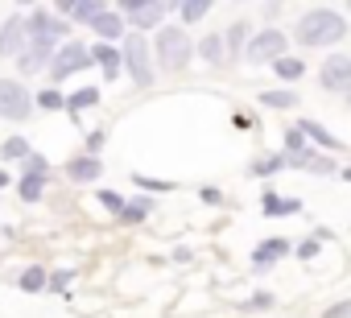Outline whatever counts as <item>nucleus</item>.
Segmentation results:
<instances>
[{
  "label": "nucleus",
  "instance_id": "obj_1",
  "mask_svg": "<svg viewBox=\"0 0 351 318\" xmlns=\"http://www.w3.org/2000/svg\"><path fill=\"white\" fill-rule=\"evenodd\" d=\"M149 46H153L157 71H165V75H182L191 66V58H195V42H191V34L182 25H157V38Z\"/></svg>",
  "mask_w": 351,
  "mask_h": 318
},
{
  "label": "nucleus",
  "instance_id": "obj_2",
  "mask_svg": "<svg viewBox=\"0 0 351 318\" xmlns=\"http://www.w3.org/2000/svg\"><path fill=\"white\" fill-rule=\"evenodd\" d=\"M293 38H298V46H310V50H318V46H335V42L347 38V17L335 13V9H310V13L298 17Z\"/></svg>",
  "mask_w": 351,
  "mask_h": 318
},
{
  "label": "nucleus",
  "instance_id": "obj_3",
  "mask_svg": "<svg viewBox=\"0 0 351 318\" xmlns=\"http://www.w3.org/2000/svg\"><path fill=\"white\" fill-rule=\"evenodd\" d=\"M120 58H124V75H132L136 87H153L157 79V62H153V46L141 34H124L120 38Z\"/></svg>",
  "mask_w": 351,
  "mask_h": 318
},
{
  "label": "nucleus",
  "instance_id": "obj_4",
  "mask_svg": "<svg viewBox=\"0 0 351 318\" xmlns=\"http://www.w3.org/2000/svg\"><path fill=\"white\" fill-rule=\"evenodd\" d=\"M25 34H29V42H42V46H62V38H71V17H54V13H46V9H38L34 5V13L25 17Z\"/></svg>",
  "mask_w": 351,
  "mask_h": 318
},
{
  "label": "nucleus",
  "instance_id": "obj_5",
  "mask_svg": "<svg viewBox=\"0 0 351 318\" xmlns=\"http://www.w3.org/2000/svg\"><path fill=\"white\" fill-rule=\"evenodd\" d=\"M281 54H289V38L281 34V29H261L256 38H248V46H244V58L252 62V66H273Z\"/></svg>",
  "mask_w": 351,
  "mask_h": 318
},
{
  "label": "nucleus",
  "instance_id": "obj_6",
  "mask_svg": "<svg viewBox=\"0 0 351 318\" xmlns=\"http://www.w3.org/2000/svg\"><path fill=\"white\" fill-rule=\"evenodd\" d=\"M91 66V50L83 46V42H75V38H66V46H58L54 54H50V79L54 83H62V79H71V75H79V71H87Z\"/></svg>",
  "mask_w": 351,
  "mask_h": 318
},
{
  "label": "nucleus",
  "instance_id": "obj_7",
  "mask_svg": "<svg viewBox=\"0 0 351 318\" xmlns=\"http://www.w3.org/2000/svg\"><path fill=\"white\" fill-rule=\"evenodd\" d=\"M34 116V95L21 79H0V120H29Z\"/></svg>",
  "mask_w": 351,
  "mask_h": 318
},
{
  "label": "nucleus",
  "instance_id": "obj_8",
  "mask_svg": "<svg viewBox=\"0 0 351 318\" xmlns=\"http://www.w3.org/2000/svg\"><path fill=\"white\" fill-rule=\"evenodd\" d=\"M124 21H132V29H157L165 21V0H116Z\"/></svg>",
  "mask_w": 351,
  "mask_h": 318
},
{
  "label": "nucleus",
  "instance_id": "obj_9",
  "mask_svg": "<svg viewBox=\"0 0 351 318\" xmlns=\"http://www.w3.org/2000/svg\"><path fill=\"white\" fill-rule=\"evenodd\" d=\"M318 83H322V91H343L347 95V87H351V54H330L318 66Z\"/></svg>",
  "mask_w": 351,
  "mask_h": 318
},
{
  "label": "nucleus",
  "instance_id": "obj_10",
  "mask_svg": "<svg viewBox=\"0 0 351 318\" xmlns=\"http://www.w3.org/2000/svg\"><path fill=\"white\" fill-rule=\"evenodd\" d=\"M25 42H29V34H25V17L21 13L0 25V58H17L25 50Z\"/></svg>",
  "mask_w": 351,
  "mask_h": 318
},
{
  "label": "nucleus",
  "instance_id": "obj_11",
  "mask_svg": "<svg viewBox=\"0 0 351 318\" xmlns=\"http://www.w3.org/2000/svg\"><path fill=\"white\" fill-rule=\"evenodd\" d=\"M285 166L306 170V174H335V170H339L326 153H314L310 145H306V149H298V153H285Z\"/></svg>",
  "mask_w": 351,
  "mask_h": 318
},
{
  "label": "nucleus",
  "instance_id": "obj_12",
  "mask_svg": "<svg viewBox=\"0 0 351 318\" xmlns=\"http://www.w3.org/2000/svg\"><path fill=\"white\" fill-rule=\"evenodd\" d=\"M99 174H104L99 153H79V157H71V162H66V178H71V182H79V186L99 182Z\"/></svg>",
  "mask_w": 351,
  "mask_h": 318
},
{
  "label": "nucleus",
  "instance_id": "obj_13",
  "mask_svg": "<svg viewBox=\"0 0 351 318\" xmlns=\"http://www.w3.org/2000/svg\"><path fill=\"white\" fill-rule=\"evenodd\" d=\"M91 62L104 71V79H120L124 75V58H120V46L116 42H95L91 46Z\"/></svg>",
  "mask_w": 351,
  "mask_h": 318
},
{
  "label": "nucleus",
  "instance_id": "obj_14",
  "mask_svg": "<svg viewBox=\"0 0 351 318\" xmlns=\"http://www.w3.org/2000/svg\"><path fill=\"white\" fill-rule=\"evenodd\" d=\"M91 29H95V38H99V42H120V38H124V13L104 9V13H95V17H91Z\"/></svg>",
  "mask_w": 351,
  "mask_h": 318
},
{
  "label": "nucleus",
  "instance_id": "obj_15",
  "mask_svg": "<svg viewBox=\"0 0 351 318\" xmlns=\"http://www.w3.org/2000/svg\"><path fill=\"white\" fill-rule=\"evenodd\" d=\"M281 256H289V240H281V236H277V240H265V244L252 248V265H256V269H273Z\"/></svg>",
  "mask_w": 351,
  "mask_h": 318
},
{
  "label": "nucleus",
  "instance_id": "obj_16",
  "mask_svg": "<svg viewBox=\"0 0 351 318\" xmlns=\"http://www.w3.org/2000/svg\"><path fill=\"white\" fill-rule=\"evenodd\" d=\"M248 34H252V25H248V21H232V25L223 29V42H228V62H232V66L240 62V54H244V46H248Z\"/></svg>",
  "mask_w": 351,
  "mask_h": 318
},
{
  "label": "nucleus",
  "instance_id": "obj_17",
  "mask_svg": "<svg viewBox=\"0 0 351 318\" xmlns=\"http://www.w3.org/2000/svg\"><path fill=\"white\" fill-rule=\"evenodd\" d=\"M298 128H302V132H306L318 149H326V153H339V149H343V140H339V136H330L318 120H298Z\"/></svg>",
  "mask_w": 351,
  "mask_h": 318
},
{
  "label": "nucleus",
  "instance_id": "obj_18",
  "mask_svg": "<svg viewBox=\"0 0 351 318\" xmlns=\"http://www.w3.org/2000/svg\"><path fill=\"white\" fill-rule=\"evenodd\" d=\"M261 211H265V215H273V219H281V215H298V211H302V203H298V199H285V195H273V191H265V199H261Z\"/></svg>",
  "mask_w": 351,
  "mask_h": 318
},
{
  "label": "nucleus",
  "instance_id": "obj_19",
  "mask_svg": "<svg viewBox=\"0 0 351 318\" xmlns=\"http://www.w3.org/2000/svg\"><path fill=\"white\" fill-rule=\"evenodd\" d=\"M199 58H207L211 66H223V62H228V42H223V34H207V38L199 42Z\"/></svg>",
  "mask_w": 351,
  "mask_h": 318
},
{
  "label": "nucleus",
  "instance_id": "obj_20",
  "mask_svg": "<svg viewBox=\"0 0 351 318\" xmlns=\"http://www.w3.org/2000/svg\"><path fill=\"white\" fill-rule=\"evenodd\" d=\"M273 75H277L281 83H298V79L306 75V62H302V58H293V54H281V58L273 62Z\"/></svg>",
  "mask_w": 351,
  "mask_h": 318
},
{
  "label": "nucleus",
  "instance_id": "obj_21",
  "mask_svg": "<svg viewBox=\"0 0 351 318\" xmlns=\"http://www.w3.org/2000/svg\"><path fill=\"white\" fill-rule=\"evenodd\" d=\"M211 9H215V0H182V5H178V13H182L186 25H199Z\"/></svg>",
  "mask_w": 351,
  "mask_h": 318
},
{
  "label": "nucleus",
  "instance_id": "obj_22",
  "mask_svg": "<svg viewBox=\"0 0 351 318\" xmlns=\"http://www.w3.org/2000/svg\"><path fill=\"white\" fill-rule=\"evenodd\" d=\"M95 103H99V87H83V91L66 95V112H71V116H79V112H87V108H95Z\"/></svg>",
  "mask_w": 351,
  "mask_h": 318
},
{
  "label": "nucleus",
  "instance_id": "obj_23",
  "mask_svg": "<svg viewBox=\"0 0 351 318\" xmlns=\"http://www.w3.org/2000/svg\"><path fill=\"white\" fill-rule=\"evenodd\" d=\"M17 195H21V203H42V195H46V178L25 174V178L17 182Z\"/></svg>",
  "mask_w": 351,
  "mask_h": 318
},
{
  "label": "nucleus",
  "instance_id": "obj_24",
  "mask_svg": "<svg viewBox=\"0 0 351 318\" xmlns=\"http://www.w3.org/2000/svg\"><path fill=\"white\" fill-rule=\"evenodd\" d=\"M149 211H153V199H132V203L124 199V207H120V215H116V219H124V223H141Z\"/></svg>",
  "mask_w": 351,
  "mask_h": 318
},
{
  "label": "nucleus",
  "instance_id": "obj_25",
  "mask_svg": "<svg viewBox=\"0 0 351 318\" xmlns=\"http://www.w3.org/2000/svg\"><path fill=\"white\" fill-rule=\"evenodd\" d=\"M261 103H265V108H277V112H285V108H293V103H302V99H298V91L281 87V91H265V95H261Z\"/></svg>",
  "mask_w": 351,
  "mask_h": 318
},
{
  "label": "nucleus",
  "instance_id": "obj_26",
  "mask_svg": "<svg viewBox=\"0 0 351 318\" xmlns=\"http://www.w3.org/2000/svg\"><path fill=\"white\" fill-rule=\"evenodd\" d=\"M0 157H5V162H25V157H29V140L25 136H9L5 145H0Z\"/></svg>",
  "mask_w": 351,
  "mask_h": 318
},
{
  "label": "nucleus",
  "instance_id": "obj_27",
  "mask_svg": "<svg viewBox=\"0 0 351 318\" xmlns=\"http://www.w3.org/2000/svg\"><path fill=\"white\" fill-rule=\"evenodd\" d=\"M277 170H285V153H273V157H256L248 174H256V178H269V174H277Z\"/></svg>",
  "mask_w": 351,
  "mask_h": 318
},
{
  "label": "nucleus",
  "instance_id": "obj_28",
  "mask_svg": "<svg viewBox=\"0 0 351 318\" xmlns=\"http://www.w3.org/2000/svg\"><path fill=\"white\" fill-rule=\"evenodd\" d=\"M104 9H108V0H79L75 13H71V25H75V21H87V25H91V17L104 13Z\"/></svg>",
  "mask_w": 351,
  "mask_h": 318
},
{
  "label": "nucleus",
  "instance_id": "obj_29",
  "mask_svg": "<svg viewBox=\"0 0 351 318\" xmlns=\"http://www.w3.org/2000/svg\"><path fill=\"white\" fill-rule=\"evenodd\" d=\"M46 281H50V277H46V269H38V265H34V269H25V273H21V281H17V285H21L25 293H38V289H46Z\"/></svg>",
  "mask_w": 351,
  "mask_h": 318
},
{
  "label": "nucleus",
  "instance_id": "obj_30",
  "mask_svg": "<svg viewBox=\"0 0 351 318\" xmlns=\"http://www.w3.org/2000/svg\"><path fill=\"white\" fill-rule=\"evenodd\" d=\"M34 103H38L42 112H62V108H66V95L50 87V91H42V95H34Z\"/></svg>",
  "mask_w": 351,
  "mask_h": 318
},
{
  "label": "nucleus",
  "instance_id": "obj_31",
  "mask_svg": "<svg viewBox=\"0 0 351 318\" xmlns=\"http://www.w3.org/2000/svg\"><path fill=\"white\" fill-rule=\"evenodd\" d=\"M21 170H25V174H38V178H50V162H46L42 153H34V149H29V157L21 162Z\"/></svg>",
  "mask_w": 351,
  "mask_h": 318
},
{
  "label": "nucleus",
  "instance_id": "obj_32",
  "mask_svg": "<svg viewBox=\"0 0 351 318\" xmlns=\"http://www.w3.org/2000/svg\"><path fill=\"white\" fill-rule=\"evenodd\" d=\"M298 149H306V132L293 124V128H285V153H298Z\"/></svg>",
  "mask_w": 351,
  "mask_h": 318
},
{
  "label": "nucleus",
  "instance_id": "obj_33",
  "mask_svg": "<svg viewBox=\"0 0 351 318\" xmlns=\"http://www.w3.org/2000/svg\"><path fill=\"white\" fill-rule=\"evenodd\" d=\"M71 281H75V273H71V269H62V273H54L46 285H50L54 293H66V289H71Z\"/></svg>",
  "mask_w": 351,
  "mask_h": 318
},
{
  "label": "nucleus",
  "instance_id": "obj_34",
  "mask_svg": "<svg viewBox=\"0 0 351 318\" xmlns=\"http://www.w3.org/2000/svg\"><path fill=\"white\" fill-rule=\"evenodd\" d=\"M132 182H136V186H145V191H157V195H165V191H173L169 182H161V178H145V174H136Z\"/></svg>",
  "mask_w": 351,
  "mask_h": 318
},
{
  "label": "nucleus",
  "instance_id": "obj_35",
  "mask_svg": "<svg viewBox=\"0 0 351 318\" xmlns=\"http://www.w3.org/2000/svg\"><path fill=\"white\" fill-rule=\"evenodd\" d=\"M99 203H104V211H112V215H120V207H124V199H120L116 191H99Z\"/></svg>",
  "mask_w": 351,
  "mask_h": 318
},
{
  "label": "nucleus",
  "instance_id": "obj_36",
  "mask_svg": "<svg viewBox=\"0 0 351 318\" xmlns=\"http://www.w3.org/2000/svg\"><path fill=\"white\" fill-rule=\"evenodd\" d=\"M318 244H322L318 236H310V240H302V244H298V256H302V260H314V256H318Z\"/></svg>",
  "mask_w": 351,
  "mask_h": 318
},
{
  "label": "nucleus",
  "instance_id": "obj_37",
  "mask_svg": "<svg viewBox=\"0 0 351 318\" xmlns=\"http://www.w3.org/2000/svg\"><path fill=\"white\" fill-rule=\"evenodd\" d=\"M104 140H108V132H104V128H91V132H87V153H99Z\"/></svg>",
  "mask_w": 351,
  "mask_h": 318
},
{
  "label": "nucleus",
  "instance_id": "obj_38",
  "mask_svg": "<svg viewBox=\"0 0 351 318\" xmlns=\"http://www.w3.org/2000/svg\"><path fill=\"white\" fill-rule=\"evenodd\" d=\"M269 306H273V293H252L244 302V310H269Z\"/></svg>",
  "mask_w": 351,
  "mask_h": 318
},
{
  "label": "nucleus",
  "instance_id": "obj_39",
  "mask_svg": "<svg viewBox=\"0 0 351 318\" xmlns=\"http://www.w3.org/2000/svg\"><path fill=\"white\" fill-rule=\"evenodd\" d=\"M322 318H351V297L347 302H335L330 310H322Z\"/></svg>",
  "mask_w": 351,
  "mask_h": 318
},
{
  "label": "nucleus",
  "instance_id": "obj_40",
  "mask_svg": "<svg viewBox=\"0 0 351 318\" xmlns=\"http://www.w3.org/2000/svg\"><path fill=\"white\" fill-rule=\"evenodd\" d=\"M203 203H211V207H219V203H223V195H219L215 186H203Z\"/></svg>",
  "mask_w": 351,
  "mask_h": 318
},
{
  "label": "nucleus",
  "instance_id": "obj_41",
  "mask_svg": "<svg viewBox=\"0 0 351 318\" xmlns=\"http://www.w3.org/2000/svg\"><path fill=\"white\" fill-rule=\"evenodd\" d=\"M75 5H79V0H54V9H58V17H71V13H75Z\"/></svg>",
  "mask_w": 351,
  "mask_h": 318
},
{
  "label": "nucleus",
  "instance_id": "obj_42",
  "mask_svg": "<svg viewBox=\"0 0 351 318\" xmlns=\"http://www.w3.org/2000/svg\"><path fill=\"white\" fill-rule=\"evenodd\" d=\"M9 182H13V178H9V170H0V191H5Z\"/></svg>",
  "mask_w": 351,
  "mask_h": 318
},
{
  "label": "nucleus",
  "instance_id": "obj_43",
  "mask_svg": "<svg viewBox=\"0 0 351 318\" xmlns=\"http://www.w3.org/2000/svg\"><path fill=\"white\" fill-rule=\"evenodd\" d=\"M17 5H21V9H34V5H38V0H17Z\"/></svg>",
  "mask_w": 351,
  "mask_h": 318
},
{
  "label": "nucleus",
  "instance_id": "obj_44",
  "mask_svg": "<svg viewBox=\"0 0 351 318\" xmlns=\"http://www.w3.org/2000/svg\"><path fill=\"white\" fill-rule=\"evenodd\" d=\"M343 178H347V182H351V166H347V170H343Z\"/></svg>",
  "mask_w": 351,
  "mask_h": 318
},
{
  "label": "nucleus",
  "instance_id": "obj_45",
  "mask_svg": "<svg viewBox=\"0 0 351 318\" xmlns=\"http://www.w3.org/2000/svg\"><path fill=\"white\" fill-rule=\"evenodd\" d=\"M347 103H351V87H347Z\"/></svg>",
  "mask_w": 351,
  "mask_h": 318
},
{
  "label": "nucleus",
  "instance_id": "obj_46",
  "mask_svg": "<svg viewBox=\"0 0 351 318\" xmlns=\"http://www.w3.org/2000/svg\"><path fill=\"white\" fill-rule=\"evenodd\" d=\"M347 9H351V0H347Z\"/></svg>",
  "mask_w": 351,
  "mask_h": 318
}]
</instances>
